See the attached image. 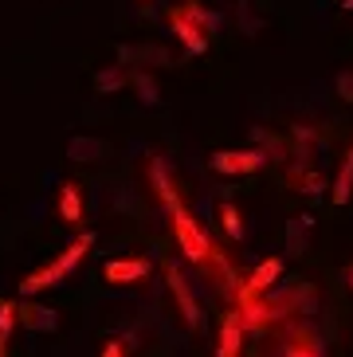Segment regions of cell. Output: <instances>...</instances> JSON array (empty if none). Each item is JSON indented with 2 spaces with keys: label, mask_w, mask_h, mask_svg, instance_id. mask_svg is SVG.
<instances>
[{
  "label": "cell",
  "mask_w": 353,
  "mask_h": 357,
  "mask_svg": "<svg viewBox=\"0 0 353 357\" xmlns=\"http://www.w3.org/2000/svg\"><path fill=\"white\" fill-rule=\"evenodd\" d=\"M149 181H153L157 200H161V204H165V212H169V228H173V236H176V248H181V255H185L188 263H197L204 275L220 279V287L232 294V283H236L232 263L224 259V252H220L216 243L208 240L204 231H200V224H197V216L188 212V204L176 197V189H173V181H169L165 161H161V158L149 161Z\"/></svg>",
  "instance_id": "6da1fadb"
},
{
  "label": "cell",
  "mask_w": 353,
  "mask_h": 357,
  "mask_svg": "<svg viewBox=\"0 0 353 357\" xmlns=\"http://www.w3.org/2000/svg\"><path fill=\"white\" fill-rule=\"evenodd\" d=\"M91 248H94V231H83V236H75V240L67 243V248H63V252L55 255L52 263L36 267V271H31L28 279H24V283H20V294H24V298H36V294H43L47 287H59L63 279H67V275H71L75 267H79V263L87 259V252H91Z\"/></svg>",
  "instance_id": "7a4b0ae2"
},
{
  "label": "cell",
  "mask_w": 353,
  "mask_h": 357,
  "mask_svg": "<svg viewBox=\"0 0 353 357\" xmlns=\"http://www.w3.org/2000/svg\"><path fill=\"white\" fill-rule=\"evenodd\" d=\"M169 28L176 32V40H181V47L188 55H200L208 52V36L216 32V16L208 8H200L197 0H185V4H176L169 12Z\"/></svg>",
  "instance_id": "3957f363"
},
{
  "label": "cell",
  "mask_w": 353,
  "mask_h": 357,
  "mask_svg": "<svg viewBox=\"0 0 353 357\" xmlns=\"http://www.w3.org/2000/svg\"><path fill=\"white\" fill-rule=\"evenodd\" d=\"M165 283H169V294H173V303H176V310H181V318H185V326H193V330H197V326H200L197 291H193V283L181 275V267H176V263H169V267H165Z\"/></svg>",
  "instance_id": "277c9868"
},
{
  "label": "cell",
  "mask_w": 353,
  "mask_h": 357,
  "mask_svg": "<svg viewBox=\"0 0 353 357\" xmlns=\"http://www.w3.org/2000/svg\"><path fill=\"white\" fill-rule=\"evenodd\" d=\"M263 161H267L263 149H220V153H212V169L224 173V177L255 173V169H263Z\"/></svg>",
  "instance_id": "5b68a950"
},
{
  "label": "cell",
  "mask_w": 353,
  "mask_h": 357,
  "mask_svg": "<svg viewBox=\"0 0 353 357\" xmlns=\"http://www.w3.org/2000/svg\"><path fill=\"white\" fill-rule=\"evenodd\" d=\"M283 275V259L279 255H271V259H263L255 271H251V279L243 287H239V303H248V298H263L267 291H275V283H279Z\"/></svg>",
  "instance_id": "8992f818"
},
{
  "label": "cell",
  "mask_w": 353,
  "mask_h": 357,
  "mask_svg": "<svg viewBox=\"0 0 353 357\" xmlns=\"http://www.w3.org/2000/svg\"><path fill=\"white\" fill-rule=\"evenodd\" d=\"M149 271H153V263H149L146 255H130V259H110V263L103 267L106 283H118V287L142 283V279H149Z\"/></svg>",
  "instance_id": "52a82bcc"
},
{
  "label": "cell",
  "mask_w": 353,
  "mask_h": 357,
  "mask_svg": "<svg viewBox=\"0 0 353 357\" xmlns=\"http://www.w3.org/2000/svg\"><path fill=\"white\" fill-rule=\"evenodd\" d=\"M16 322H20L24 330H36V334H52V330H59V314H55L52 306L31 303V298L16 306Z\"/></svg>",
  "instance_id": "ba28073f"
},
{
  "label": "cell",
  "mask_w": 353,
  "mask_h": 357,
  "mask_svg": "<svg viewBox=\"0 0 353 357\" xmlns=\"http://www.w3.org/2000/svg\"><path fill=\"white\" fill-rule=\"evenodd\" d=\"M243 318H239V310H232L228 318H224V326H220V349L216 357H239V349H243Z\"/></svg>",
  "instance_id": "9c48e42d"
},
{
  "label": "cell",
  "mask_w": 353,
  "mask_h": 357,
  "mask_svg": "<svg viewBox=\"0 0 353 357\" xmlns=\"http://www.w3.org/2000/svg\"><path fill=\"white\" fill-rule=\"evenodd\" d=\"M59 216H63V224L83 228V197H79V185H71V181L59 189Z\"/></svg>",
  "instance_id": "30bf717a"
},
{
  "label": "cell",
  "mask_w": 353,
  "mask_h": 357,
  "mask_svg": "<svg viewBox=\"0 0 353 357\" xmlns=\"http://www.w3.org/2000/svg\"><path fill=\"white\" fill-rule=\"evenodd\" d=\"M350 197H353V142H350V149H345L338 173H333V204L342 208V204H350Z\"/></svg>",
  "instance_id": "8fae6325"
},
{
  "label": "cell",
  "mask_w": 353,
  "mask_h": 357,
  "mask_svg": "<svg viewBox=\"0 0 353 357\" xmlns=\"http://www.w3.org/2000/svg\"><path fill=\"white\" fill-rule=\"evenodd\" d=\"M310 228H314L310 216H291V220H287V255H302V252H306V243H310Z\"/></svg>",
  "instance_id": "7c38bea8"
},
{
  "label": "cell",
  "mask_w": 353,
  "mask_h": 357,
  "mask_svg": "<svg viewBox=\"0 0 353 357\" xmlns=\"http://www.w3.org/2000/svg\"><path fill=\"white\" fill-rule=\"evenodd\" d=\"M103 153H106L103 137H71L67 142V158L71 161H98Z\"/></svg>",
  "instance_id": "4fadbf2b"
},
{
  "label": "cell",
  "mask_w": 353,
  "mask_h": 357,
  "mask_svg": "<svg viewBox=\"0 0 353 357\" xmlns=\"http://www.w3.org/2000/svg\"><path fill=\"white\" fill-rule=\"evenodd\" d=\"M126 79H130L126 67L114 63V67H106V71L94 75V91H98V95H114V91H122V86H126Z\"/></svg>",
  "instance_id": "5bb4252c"
},
{
  "label": "cell",
  "mask_w": 353,
  "mask_h": 357,
  "mask_svg": "<svg viewBox=\"0 0 353 357\" xmlns=\"http://www.w3.org/2000/svg\"><path fill=\"white\" fill-rule=\"evenodd\" d=\"M220 224H224V231H228L232 240H243V216H239V208L232 200L220 204Z\"/></svg>",
  "instance_id": "9a60e30c"
},
{
  "label": "cell",
  "mask_w": 353,
  "mask_h": 357,
  "mask_svg": "<svg viewBox=\"0 0 353 357\" xmlns=\"http://www.w3.org/2000/svg\"><path fill=\"white\" fill-rule=\"evenodd\" d=\"M12 326H16V306H12V303H0V357H8Z\"/></svg>",
  "instance_id": "2e32d148"
},
{
  "label": "cell",
  "mask_w": 353,
  "mask_h": 357,
  "mask_svg": "<svg viewBox=\"0 0 353 357\" xmlns=\"http://www.w3.org/2000/svg\"><path fill=\"white\" fill-rule=\"evenodd\" d=\"M126 59H153V67H165L169 52H161V47H122V63Z\"/></svg>",
  "instance_id": "e0dca14e"
},
{
  "label": "cell",
  "mask_w": 353,
  "mask_h": 357,
  "mask_svg": "<svg viewBox=\"0 0 353 357\" xmlns=\"http://www.w3.org/2000/svg\"><path fill=\"white\" fill-rule=\"evenodd\" d=\"M134 86H137V98H142L146 106H157V102H161V95H157V83H153V75L137 71V75H134Z\"/></svg>",
  "instance_id": "ac0fdd59"
},
{
  "label": "cell",
  "mask_w": 353,
  "mask_h": 357,
  "mask_svg": "<svg viewBox=\"0 0 353 357\" xmlns=\"http://www.w3.org/2000/svg\"><path fill=\"white\" fill-rule=\"evenodd\" d=\"M333 91H338V98L353 102V71H338V75H333Z\"/></svg>",
  "instance_id": "d6986e66"
},
{
  "label": "cell",
  "mask_w": 353,
  "mask_h": 357,
  "mask_svg": "<svg viewBox=\"0 0 353 357\" xmlns=\"http://www.w3.org/2000/svg\"><path fill=\"white\" fill-rule=\"evenodd\" d=\"M103 357H130V346H126L122 337H110L103 346Z\"/></svg>",
  "instance_id": "ffe728a7"
},
{
  "label": "cell",
  "mask_w": 353,
  "mask_h": 357,
  "mask_svg": "<svg viewBox=\"0 0 353 357\" xmlns=\"http://www.w3.org/2000/svg\"><path fill=\"white\" fill-rule=\"evenodd\" d=\"M287 357H322V354H306V349H299V346H291V349H287Z\"/></svg>",
  "instance_id": "44dd1931"
},
{
  "label": "cell",
  "mask_w": 353,
  "mask_h": 357,
  "mask_svg": "<svg viewBox=\"0 0 353 357\" xmlns=\"http://www.w3.org/2000/svg\"><path fill=\"white\" fill-rule=\"evenodd\" d=\"M338 4H342L345 12H353V0H338Z\"/></svg>",
  "instance_id": "7402d4cb"
},
{
  "label": "cell",
  "mask_w": 353,
  "mask_h": 357,
  "mask_svg": "<svg viewBox=\"0 0 353 357\" xmlns=\"http://www.w3.org/2000/svg\"><path fill=\"white\" fill-rule=\"evenodd\" d=\"M345 283H350V287H353V267H345Z\"/></svg>",
  "instance_id": "603a6c76"
}]
</instances>
